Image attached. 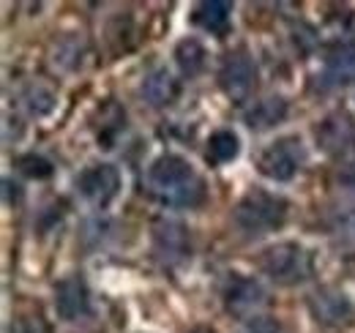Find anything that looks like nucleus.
Wrapping results in <instances>:
<instances>
[{"mask_svg": "<svg viewBox=\"0 0 355 333\" xmlns=\"http://www.w3.org/2000/svg\"><path fill=\"white\" fill-rule=\"evenodd\" d=\"M145 191L167 208H197L205 200V180L183 156L162 153L145 169Z\"/></svg>", "mask_w": 355, "mask_h": 333, "instance_id": "nucleus-1", "label": "nucleus"}, {"mask_svg": "<svg viewBox=\"0 0 355 333\" xmlns=\"http://www.w3.org/2000/svg\"><path fill=\"white\" fill-rule=\"evenodd\" d=\"M287 219H290V200L268 189H249L232 208L235 227L252 238L282 230Z\"/></svg>", "mask_w": 355, "mask_h": 333, "instance_id": "nucleus-2", "label": "nucleus"}, {"mask_svg": "<svg viewBox=\"0 0 355 333\" xmlns=\"http://www.w3.org/2000/svg\"><path fill=\"white\" fill-rule=\"evenodd\" d=\"M260 271L279 287H298L314 276V254L298 241H279L260 254Z\"/></svg>", "mask_w": 355, "mask_h": 333, "instance_id": "nucleus-3", "label": "nucleus"}, {"mask_svg": "<svg viewBox=\"0 0 355 333\" xmlns=\"http://www.w3.org/2000/svg\"><path fill=\"white\" fill-rule=\"evenodd\" d=\"M306 164V148L301 142V137L287 134L279 137L276 142L266 145L257 156V169L260 175H266L268 180L276 183H290Z\"/></svg>", "mask_w": 355, "mask_h": 333, "instance_id": "nucleus-4", "label": "nucleus"}, {"mask_svg": "<svg viewBox=\"0 0 355 333\" xmlns=\"http://www.w3.org/2000/svg\"><path fill=\"white\" fill-rule=\"evenodd\" d=\"M216 83H219V90L232 104L249 101V96L257 87V63H254V58L246 49L227 52L219 71H216Z\"/></svg>", "mask_w": 355, "mask_h": 333, "instance_id": "nucleus-5", "label": "nucleus"}, {"mask_svg": "<svg viewBox=\"0 0 355 333\" xmlns=\"http://www.w3.org/2000/svg\"><path fill=\"white\" fill-rule=\"evenodd\" d=\"M74 186L85 203H90L98 210H107L115 203V197L121 194V169L110 162L90 164L77 175Z\"/></svg>", "mask_w": 355, "mask_h": 333, "instance_id": "nucleus-6", "label": "nucleus"}, {"mask_svg": "<svg viewBox=\"0 0 355 333\" xmlns=\"http://www.w3.org/2000/svg\"><path fill=\"white\" fill-rule=\"evenodd\" d=\"M314 137H317V145L322 148V153L350 164V159L355 156V118L350 112L336 110V112L325 115L314 128Z\"/></svg>", "mask_w": 355, "mask_h": 333, "instance_id": "nucleus-7", "label": "nucleus"}, {"mask_svg": "<svg viewBox=\"0 0 355 333\" xmlns=\"http://www.w3.org/2000/svg\"><path fill=\"white\" fill-rule=\"evenodd\" d=\"M266 290L257 279L243 276V273H230L222 284V303L227 314L238 320H252L257 311L266 306Z\"/></svg>", "mask_w": 355, "mask_h": 333, "instance_id": "nucleus-8", "label": "nucleus"}, {"mask_svg": "<svg viewBox=\"0 0 355 333\" xmlns=\"http://www.w3.org/2000/svg\"><path fill=\"white\" fill-rule=\"evenodd\" d=\"M311 317L325 328H347L355 323V303L336 287H320L306 298Z\"/></svg>", "mask_w": 355, "mask_h": 333, "instance_id": "nucleus-9", "label": "nucleus"}, {"mask_svg": "<svg viewBox=\"0 0 355 333\" xmlns=\"http://www.w3.org/2000/svg\"><path fill=\"white\" fill-rule=\"evenodd\" d=\"M355 80V33L342 36L334 44H328L325 55H322V74L320 85L322 90H334V87H345Z\"/></svg>", "mask_w": 355, "mask_h": 333, "instance_id": "nucleus-10", "label": "nucleus"}, {"mask_svg": "<svg viewBox=\"0 0 355 333\" xmlns=\"http://www.w3.org/2000/svg\"><path fill=\"white\" fill-rule=\"evenodd\" d=\"M55 311L63 323H80L93 314L88 282L80 273H71L55 284Z\"/></svg>", "mask_w": 355, "mask_h": 333, "instance_id": "nucleus-11", "label": "nucleus"}, {"mask_svg": "<svg viewBox=\"0 0 355 333\" xmlns=\"http://www.w3.org/2000/svg\"><path fill=\"white\" fill-rule=\"evenodd\" d=\"M150 232H153V254L164 265H178L189 257L191 238H189L186 224H180L175 219H156Z\"/></svg>", "mask_w": 355, "mask_h": 333, "instance_id": "nucleus-12", "label": "nucleus"}, {"mask_svg": "<svg viewBox=\"0 0 355 333\" xmlns=\"http://www.w3.org/2000/svg\"><path fill=\"white\" fill-rule=\"evenodd\" d=\"M191 25H197L200 31L224 39L230 33L232 25V3L227 0H202L194 6L191 11Z\"/></svg>", "mask_w": 355, "mask_h": 333, "instance_id": "nucleus-13", "label": "nucleus"}, {"mask_svg": "<svg viewBox=\"0 0 355 333\" xmlns=\"http://www.w3.org/2000/svg\"><path fill=\"white\" fill-rule=\"evenodd\" d=\"M139 93H142V99H145L153 110H164V107H170L178 99L180 85H178V80L173 77V71H167L164 66H159V69H153L150 74H145Z\"/></svg>", "mask_w": 355, "mask_h": 333, "instance_id": "nucleus-14", "label": "nucleus"}, {"mask_svg": "<svg viewBox=\"0 0 355 333\" xmlns=\"http://www.w3.org/2000/svg\"><path fill=\"white\" fill-rule=\"evenodd\" d=\"M290 112V104L284 96H266L252 101V107L243 112V123L252 131H268L273 126H279Z\"/></svg>", "mask_w": 355, "mask_h": 333, "instance_id": "nucleus-15", "label": "nucleus"}, {"mask_svg": "<svg viewBox=\"0 0 355 333\" xmlns=\"http://www.w3.org/2000/svg\"><path fill=\"white\" fill-rule=\"evenodd\" d=\"M238 151H241V139H238V134L230 131V128L214 131V134L208 137V142H205V159H208V164H214V166L230 164V162L238 156Z\"/></svg>", "mask_w": 355, "mask_h": 333, "instance_id": "nucleus-16", "label": "nucleus"}, {"mask_svg": "<svg viewBox=\"0 0 355 333\" xmlns=\"http://www.w3.org/2000/svg\"><path fill=\"white\" fill-rule=\"evenodd\" d=\"M175 63L183 77L194 80V77H200V74L205 71V66H208V52H205V46L197 42V39H183V42L175 46Z\"/></svg>", "mask_w": 355, "mask_h": 333, "instance_id": "nucleus-17", "label": "nucleus"}, {"mask_svg": "<svg viewBox=\"0 0 355 333\" xmlns=\"http://www.w3.org/2000/svg\"><path fill=\"white\" fill-rule=\"evenodd\" d=\"M22 107L28 110V115L44 118V115H49L55 110V93L49 87H44L42 83L28 85L25 93H22Z\"/></svg>", "mask_w": 355, "mask_h": 333, "instance_id": "nucleus-18", "label": "nucleus"}, {"mask_svg": "<svg viewBox=\"0 0 355 333\" xmlns=\"http://www.w3.org/2000/svg\"><path fill=\"white\" fill-rule=\"evenodd\" d=\"M17 169L25 175V178H31V180H46V178H52L55 175V166L52 162L42 156V153H22V156H17Z\"/></svg>", "mask_w": 355, "mask_h": 333, "instance_id": "nucleus-19", "label": "nucleus"}, {"mask_svg": "<svg viewBox=\"0 0 355 333\" xmlns=\"http://www.w3.org/2000/svg\"><path fill=\"white\" fill-rule=\"evenodd\" d=\"M331 230H334L342 241L355 244V205L339 210V213L334 216V221H331Z\"/></svg>", "mask_w": 355, "mask_h": 333, "instance_id": "nucleus-20", "label": "nucleus"}, {"mask_svg": "<svg viewBox=\"0 0 355 333\" xmlns=\"http://www.w3.org/2000/svg\"><path fill=\"white\" fill-rule=\"evenodd\" d=\"M238 333H282V325H279V320H273V317L257 314V317H252V320H243V325H241Z\"/></svg>", "mask_w": 355, "mask_h": 333, "instance_id": "nucleus-21", "label": "nucleus"}, {"mask_svg": "<svg viewBox=\"0 0 355 333\" xmlns=\"http://www.w3.org/2000/svg\"><path fill=\"white\" fill-rule=\"evenodd\" d=\"M336 180H339V186H342V189L355 191V162L342 166V169H339V175H336Z\"/></svg>", "mask_w": 355, "mask_h": 333, "instance_id": "nucleus-22", "label": "nucleus"}, {"mask_svg": "<svg viewBox=\"0 0 355 333\" xmlns=\"http://www.w3.org/2000/svg\"><path fill=\"white\" fill-rule=\"evenodd\" d=\"M11 331L14 333H44V328H42L39 323H33V320H17V323L11 325Z\"/></svg>", "mask_w": 355, "mask_h": 333, "instance_id": "nucleus-23", "label": "nucleus"}, {"mask_svg": "<svg viewBox=\"0 0 355 333\" xmlns=\"http://www.w3.org/2000/svg\"><path fill=\"white\" fill-rule=\"evenodd\" d=\"M189 333H216V331H214L211 325H197V328H191Z\"/></svg>", "mask_w": 355, "mask_h": 333, "instance_id": "nucleus-24", "label": "nucleus"}]
</instances>
